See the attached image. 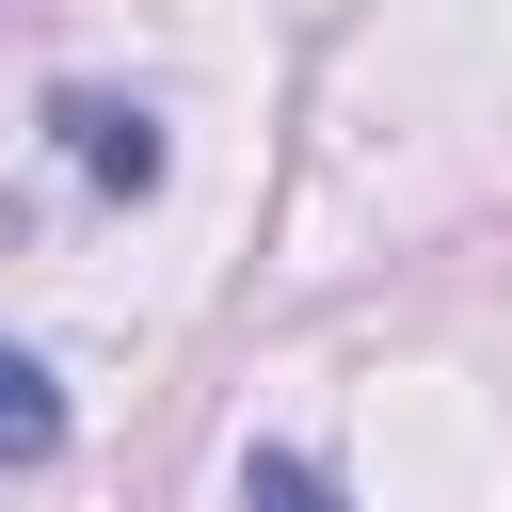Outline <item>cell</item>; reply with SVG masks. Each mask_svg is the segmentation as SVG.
Returning a JSON list of instances; mask_svg holds the SVG:
<instances>
[{"label":"cell","mask_w":512,"mask_h":512,"mask_svg":"<svg viewBox=\"0 0 512 512\" xmlns=\"http://www.w3.org/2000/svg\"><path fill=\"white\" fill-rule=\"evenodd\" d=\"M64 144H80L96 192H160V128H144L128 96H64Z\"/></svg>","instance_id":"1"},{"label":"cell","mask_w":512,"mask_h":512,"mask_svg":"<svg viewBox=\"0 0 512 512\" xmlns=\"http://www.w3.org/2000/svg\"><path fill=\"white\" fill-rule=\"evenodd\" d=\"M48 448H64V384L0 336V464H48Z\"/></svg>","instance_id":"2"},{"label":"cell","mask_w":512,"mask_h":512,"mask_svg":"<svg viewBox=\"0 0 512 512\" xmlns=\"http://www.w3.org/2000/svg\"><path fill=\"white\" fill-rule=\"evenodd\" d=\"M240 512H336V480H320L304 448H256V464H240Z\"/></svg>","instance_id":"3"}]
</instances>
